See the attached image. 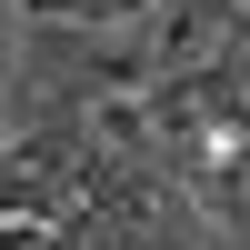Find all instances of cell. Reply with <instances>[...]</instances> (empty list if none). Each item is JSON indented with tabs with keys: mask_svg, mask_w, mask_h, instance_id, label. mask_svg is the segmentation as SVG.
Returning a JSON list of instances; mask_svg holds the SVG:
<instances>
[{
	"mask_svg": "<svg viewBox=\"0 0 250 250\" xmlns=\"http://www.w3.org/2000/svg\"><path fill=\"white\" fill-rule=\"evenodd\" d=\"M160 60L140 20H20L10 40V130H50V120H80L100 100L150 90Z\"/></svg>",
	"mask_w": 250,
	"mask_h": 250,
	"instance_id": "1",
	"label": "cell"
},
{
	"mask_svg": "<svg viewBox=\"0 0 250 250\" xmlns=\"http://www.w3.org/2000/svg\"><path fill=\"white\" fill-rule=\"evenodd\" d=\"M190 210H200V230H210V240L250 250V140H220V150L190 170Z\"/></svg>",
	"mask_w": 250,
	"mask_h": 250,
	"instance_id": "2",
	"label": "cell"
},
{
	"mask_svg": "<svg viewBox=\"0 0 250 250\" xmlns=\"http://www.w3.org/2000/svg\"><path fill=\"white\" fill-rule=\"evenodd\" d=\"M240 10H250V0H150V10H140V30H150V60H160V80H170V70H190V60L210 50V40L230 30Z\"/></svg>",
	"mask_w": 250,
	"mask_h": 250,
	"instance_id": "3",
	"label": "cell"
},
{
	"mask_svg": "<svg viewBox=\"0 0 250 250\" xmlns=\"http://www.w3.org/2000/svg\"><path fill=\"white\" fill-rule=\"evenodd\" d=\"M30 250H150V240H140L130 220H110V210H90V200H80V210H70V220H50Z\"/></svg>",
	"mask_w": 250,
	"mask_h": 250,
	"instance_id": "4",
	"label": "cell"
},
{
	"mask_svg": "<svg viewBox=\"0 0 250 250\" xmlns=\"http://www.w3.org/2000/svg\"><path fill=\"white\" fill-rule=\"evenodd\" d=\"M150 0H20V20H140Z\"/></svg>",
	"mask_w": 250,
	"mask_h": 250,
	"instance_id": "5",
	"label": "cell"
},
{
	"mask_svg": "<svg viewBox=\"0 0 250 250\" xmlns=\"http://www.w3.org/2000/svg\"><path fill=\"white\" fill-rule=\"evenodd\" d=\"M40 230H30V220H0V250H30Z\"/></svg>",
	"mask_w": 250,
	"mask_h": 250,
	"instance_id": "6",
	"label": "cell"
}]
</instances>
